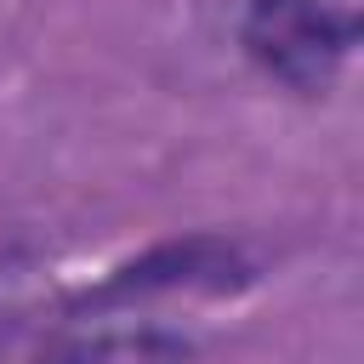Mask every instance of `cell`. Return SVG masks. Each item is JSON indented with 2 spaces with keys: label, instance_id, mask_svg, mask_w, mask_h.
I'll use <instances>...</instances> for the list:
<instances>
[{
  "label": "cell",
  "instance_id": "7a4b0ae2",
  "mask_svg": "<svg viewBox=\"0 0 364 364\" xmlns=\"http://www.w3.org/2000/svg\"><path fill=\"white\" fill-rule=\"evenodd\" d=\"M46 364H182V347L165 336H80Z\"/></svg>",
  "mask_w": 364,
  "mask_h": 364
},
{
  "label": "cell",
  "instance_id": "6da1fadb",
  "mask_svg": "<svg viewBox=\"0 0 364 364\" xmlns=\"http://www.w3.org/2000/svg\"><path fill=\"white\" fill-rule=\"evenodd\" d=\"M245 40L267 74L313 91L358 40V0H250Z\"/></svg>",
  "mask_w": 364,
  "mask_h": 364
}]
</instances>
